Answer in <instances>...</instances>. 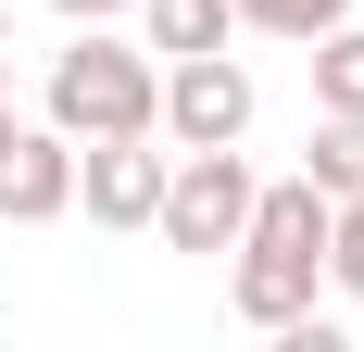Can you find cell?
<instances>
[{"instance_id":"cell-1","label":"cell","mask_w":364,"mask_h":352,"mask_svg":"<svg viewBox=\"0 0 364 352\" xmlns=\"http://www.w3.org/2000/svg\"><path fill=\"white\" fill-rule=\"evenodd\" d=\"M314 289H327V189L314 176H264L239 239H226V302H239V327H301Z\"/></svg>"},{"instance_id":"cell-2","label":"cell","mask_w":364,"mask_h":352,"mask_svg":"<svg viewBox=\"0 0 364 352\" xmlns=\"http://www.w3.org/2000/svg\"><path fill=\"white\" fill-rule=\"evenodd\" d=\"M151 101H164V63L126 26H75L38 76V126H63V139H151Z\"/></svg>"},{"instance_id":"cell-3","label":"cell","mask_w":364,"mask_h":352,"mask_svg":"<svg viewBox=\"0 0 364 352\" xmlns=\"http://www.w3.org/2000/svg\"><path fill=\"white\" fill-rule=\"evenodd\" d=\"M252 151L226 139V151H176V164H164V202H151V239L164 252H188V264H214L226 239H239V214H252Z\"/></svg>"},{"instance_id":"cell-4","label":"cell","mask_w":364,"mask_h":352,"mask_svg":"<svg viewBox=\"0 0 364 352\" xmlns=\"http://www.w3.org/2000/svg\"><path fill=\"white\" fill-rule=\"evenodd\" d=\"M252 113H264V88H252V63H239V38H226V51H176V63H164L151 139L164 151H226V139H252Z\"/></svg>"},{"instance_id":"cell-5","label":"cell","mask_w":364,"mask_h":352,"mask_svg":"<svg viewBox=\"0 0 364 352\" xmlns=\"http://www.w3.org/2000/svg\"><path fill=\"white\" fill-rule=\"evenodd\" d=\"M164 164H176L164 139H75V214H88V227H113V239H126V227H151Z\"/></svg>"},{"instance_id":"cell-6","label":"cell","mask_w":364,"mask_h":352,"mask_svg":"<svg viewBox=\"0 0 364 352\" xmlns=\"http://www.w3.org/2000/svg\"><path fill=\"white\" fill-rule=\"evenodd\" d=\"M63 214H75V139L13 113V139H0V227H63Z\"/></svg>"},{"instance_id":"cell-7","label":"cell","mask_w":364,"mask_h":352,"mask_svg":"<svg viewBox=\"0 0 364 352\" xmlns=\"http://www.w3.org/2000/svg\"><path fill=\"white\" fill-rule=\"evenodd\" d=\"M139 38H151V63H176V51H226V38H239V0H139Z\"/></svg>"},{"instance_id":"cell-8","label":"cell","mask_w":364,"mask_h":352,"mask_svg":"<svg viewBox=\"0 0 364 352\" xmlns=\"http://www.w3.org/2000/svg\"><path fill=\"white\" fill-rule=\"evenodd\" d=\"M301 63H314V113H364V26L352 13L327 38H301Z\"/></svg>"},{"instance_id":"cell-9","label":"cell","mask_w":364,"mask_h":352,"mask_svg":"<svg viewBox=\"0 0 364 352\" xmlns=\"http://www.w3.org/2000/svg\"><path fill=\"white\" fill-rule=\"evenodd\" d=\"M301 176H314V189H364V113H314V139H301Z\"/></svg>"},{"instance_id":"cell-10","label":"cell","mask_w":364,"mask_h":352,"mask_svg":"<svg viewBox=\"0 0 364 352\" xmlns=\"http://www.w3.org/2000/svg\"><path fill=\"white\" fill-rule=\"evenodd\" d=\"M327 289H339V302H364V189H339V202H327Z\"/></svg>"},{"instance_id":"cell-11","label":"cell","mask_w":364,"mask_h":352,"mask_svg":"<svg viewBox=\"0 0 364 352\" xmlns=\"http://www.w3.org/2000/svg\"><path fill=\"white\" fill-rule=\"evenodd\" d=\"M339 13H352V0H239V26H252V38H289V51H301V38H327Z\"/></svg>"},{"instance_id":"cell-12","label":"cell","mask_w":364,"mask_h":352,"mask_svg":"<svg viewBox=\"0 0 364 352\" xmlns=\"http://www.w3.org/2000/svg\"><path fill=\"white\" fill-rule=\"evenodd\" d=\"M50 13H63V26H126L139 0H50Z\"/></svg>"},{"instance_id":"cell-13","label":"cell","mask_w":364,"mask_h":352,"mask_svg":"<svg viewBox=\"0 0 364 352\" xmlns=\"http://www.w3.org/2000/svg\"><path fill=\"white\" fill-rule=\"evenodd\" d=\"M0 139H13V63H0Z\"/></svg>"},{"instance_id":"cell-14","label":"cell","mask_w":364,"mask_h":352,"mask_svg":"<svg viewBox=\"0 0 364 352\" xmlns=\"http://www.w3.org/2000/svg\"><path fill=\"white\" fill-rule=\"evenodd\" d=\"M0 38H13V0H0Z\"/></svg>"}]
</instances>
